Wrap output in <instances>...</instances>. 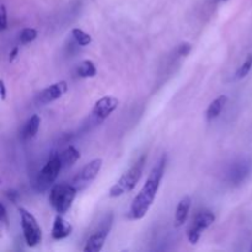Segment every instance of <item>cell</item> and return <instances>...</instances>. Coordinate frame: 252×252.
I'll return each instance as SVG.
<instances>
[{"label": "cell", "instance_id": "1", "mask_svg": "<svg viewBox=\"0 0 252 252\" xmlns=\"http://www.w3.org/2000/svg\"><path fill=\"white\" fill-rule=\"evenodd\" d=\"M165 167H166V158H162L159 164L155 165L154 169L149 174V177L145 181L144 186L142 187L139 193L133 199L130 206V216L134 219H142L147 216L150 207L154 203L155 197L159 191L160 182L164 176Z\"/></svg>", "mask_w": 252, "mask_h": 252}, {"label": "cell", "instance_id": "2", "mask_svg": "<svg viewBox=\"0 0 252 252\" xmlns=\"http://www.w3.org/2000/svg\"><path fill=\"white\" fill-rule=\"evenodd\" d=\"M145 165V157H142L132 167H130L128 171H126L125 174L121 176V179L111 187L110 189V197L111 198H116V197H120L122 194L130 192L137 184L139 182L140 177H142L143 169H144Z\"/></svg>", "mask_w": 252, "mask_h": 252}, {"label": "cell", "instance_id": "3", "mask_svg": "<svg viewBox=\"0 0 252 252\" xmlns=\"http://www.w3.org/2000/svg\"><path fill=\"white\" fill-rule=\"evenodd\" d=\"M76 197L75 187L69 184H59L49 192V203L58 214H64L70 209Z\"/></svg>", "mask_w": 252, "mask_h": 252}, {"label": "cell", "instance_id": "4", "mask_svg": "<svg viewBox=\"0 0 252 252\" xmlns=\"http://www.w3.org/2000/svg\"><path fill=\"white\" fill-rule=\"evenodd\" d=\"M20 218H21V228L24 234L25 243L30 248L37 246L42 241L41 226L37 223L36 218L24 208H19Z\"/></svg>", "mask_w": 252, "mask_h": 252}, {"label": "cell", "instance_id": "5", "mask_svg": "<svg viewBox=\"0 0 252 252\" xmlns=\"http://www.w3.org/2000/svg\"><path fill=\"white\" fill-rule=\"evenodd\" d=\"M214 214L211 211H202L194 217L193 223L187 231V239L192 245H196L201 239L202 233L214 223Z\"/></svg>", "mask_w": 252, "mask_h": 252}, {"label": "cell", "instance_id": "6", "mask_svg": "<svg viewBox=\"0 0 252 252\" xmlns=\"http://www.w3.org/2000/svg\"><path fill=\"white\" fill-rule=\"evenodd\" d=\"M63 167H62L61 160H59L57 155L52 158V159H49L47 164L43 166V169L39 171L38 179H37V186L41 187V189H47L49 185L56 181Z\"/></svg>", "mask_w": 252, "mask_h": 252}, {"label": "cell", "instance_id": "7", "mask_svg": "<svg viewBox=\"0 0 252 252\" xmlns=\"http://www.w3.org/2000/svg\"><path fill=\"white\" fill-rule=\"evenodd\" d=\"M111 223H112V216L107 217L106 220L103 221L100 230L95 231V233L88 239V241H86L85 246H84L83 249L84 252H98L102 250L106 239H107L108 236V233H110Z\"/></svg>", "mask_w": 252, "mask_h": 252}, {"label": "cell", "instance_id": "8", "mask_svg": "<svg viewBox=\"0 0 252 252\" xmlns=\"http://www.w3.org/2000/svg\"><path fill=\"white\" fill-rule=\"evenodd\" d=\"M66 91H68V84H66V81L62 80L58 81V83H54L39 93L38 97H37V102H38L39 105L51 103L53 102V101L61 98Z\"/></svg>", "mask_w": 252, "mask_h": 252}, {"label": "cell", "instance_id": "9", "mask_svg": "<svg viewBox=\"0 0 252 252\" xmlns=\"http://www.w3.org/2000/svg\"><path fill=\"white\" fill-rule=\"evenodd\" d=\"M120 105V101L113 96H105V97L100 98L95 102L93 108V115L97 117L98 120H105V118L110 117L116 108Z\"/></svg>", "mask_w": 252, "mask_h": 252}, {"label": "cell", "instance_id": "10", "mask_svg": "<svg viewBox=\"0 0 252 252\" xmlns=\"http://www.w3.org/2000/svg\"><path fill=\"white\" fill-rule=\"evenodd\" d=\"M71 233H73V225L68 220H65L62 214H58L54 218L53 226H52V238L54 240H63V239L70 236Z\"/></svg>", "mask_w": 252, "mask_h": 252}, {"label": "cell", "instance_id": "11", "mask_svg": "<svg viewBox=\"0 0 252 252\" xmlns=\"http://www.w3.org/2000/svg\"><path fill=\"white\" fill-rule=\"evenodd\" d=\"M192 199L189 196H185L181 201L179 202L176 207V211H175V226L180 228V226L184 225L187 220V217H189V209H191Z\"/></svg>", "mask_w": 252, "mask_h": 252}, {"label": "cell", "instance_id": "12", "mask_svg": "<svg viewBox=\"0 0 252 252\" xmlns=\"http://www.w3.org/2000/svg\"><path fill=\"white\" fill-rule=\"evenodd\" d=\"M102 159H95L93 161H90L89 164H86L84 166V169L80 172V179L83 181L90 182L93 180L96 179V176L98 175V172L102 169Z\"/></svg>", "mask_w": 252, "mask_h": 252}, {"label": "cell", "instance_id": "13", "mask_svg": "<svg viewBox=\"0 0 252 252\" xmlns=\"http://www.w3.org/2000/svg\"><path fill=\"white\" fill-rule=\"evenodd\" d=\"M57 157L59 158L61 160V164L63 169H68V167L73 166L79 159H80V153L79 150H76L74 147H69L66 148L65 150L58 154Z\"/></svg>", "mask_w": 252, "mask_h": 252}, {"label": "cell", "instance_id": "14", "mask_svg": "<svg viewBox=\"0 0 252 252\" xmlns=\"http://www.w3.org/2000/svg\"><path fill=\"white\" fill-rule=\"evenodd\" d=\"M226 102H228V97L225 95H220L219 97H217L216 100H213L209 105V107L206 111V117L208 121L214 120V118L218 117L221 113L223 108L225 107Z\"/></svg>", "mask_w": 252, "mask_h": 252}, {"label": "cell", "instance_id": "15", "mask_svg": "<svg viewBox=\"0 0 252 252\" xmlns=\"http://www.w3.org/2000/svg\"><path fill=\"white\" fill-rule=\"evenodd\" d=\"M41 125V118L38 115H33L26 121L24 128H22V139L27 140L33 138L37 134Z\"/></svg>", "mask_w": 252, "mask_h": 252}, {"label": "cell", "instance_id": "16", "mask_svg": "<svg viewBox=\"0 0 252 252\" xmlns=\"http://www.w3.org/2000/svg\"><path fill=\"white\" fill-rule=\"evenodd\" d=\"M76 74H78L80 78H94V76L97 74V69H96L95 63L93 61H85L81 62L80 64L76 68Z\"/></svg>", "mask_w": 252, "mask_h": 252}, {"label": "cell", "instance_id": "17", "mask_svg": "<svg viewBox=\"0 0 252 252\" xmlns=\"http://www.w3.org/2000/svg\"><path fill=\"white\" fill-rule=\"evenodd\" d=\"M71 33H73V37L75 38V41L78 42L80 46L85 47V46H89V44L93 42V38H91V36L89 33H86L84 30L81 29H73V31H71Z\"/></svg>", "mask_w": 252, "mask_h": 252}, {"label": "cell", "instance_id": "18", "mask_svg": "<svg viewBox=\"0 0 252 252\" xmlns=\"http://www.w3.org/2000/svg\"><path fill=\"white\" fill-rule=\"evenodd\" d=\"M37 34H38L37 33V30L32 29V27H26V29H24L20 32V43H31L32 41H34L37 38Z\"/></svg>", "mask_w": 252, "mask_h": 252}, {"label": "cell", "instance_id": "19", "mask_svg": "<svg viewBox=\"0 0 252 252\" xmlns=\"http://www.w3.org/2000/svg\"><path fill=\"white\" fill-rule=\"evenodd\" d=\"M251 68H252V54H248V57H246L244 63L241 64V66L239 68L238 73H236V78L244 79L249 73H250Z\"/></svg>", "mask_w": 252, "mask_h": 252}, {"label": "cell", "instance_id": "20", "mask_svg": "<svg viewBox=\"0 0 252 252\" xmlns=\"http://www.w3.org/2000/svg\"><path fill=\"white\" fill-rule=\"evenodd\" d=\"M7 27V12H6V6L1 5L0 6V29L1 31L6 30Z\"/></svg>", "mask_w": 252, "mask_h": 252}, {"label": "cell", "instance_id": "21", "mask_svg": "<svg viewBox=\"0 0 252 252\" xmlns=\"http://www.w3.org/2000/svg\"><path fill=\"white\" fill-rule=\"evenodd\" d=\"M191 51H192V46L189 43H186V42H185V43L180 44L179 48H177V53H179L181 57L189 56V52H191Z\"/></svg>", "mask_w": 252, "mask_h": 252}, {"label": "cell", "instance_id": "22", "mask_svg": "<svg viewBox=\"0 0 252 252\" xmlns=\"http://www.w3.org/2000/svg\"><path fill=\"white\" fill-rule=\"evenodd\" d=\"M0 90H1V100L4 101L6 98V86H5L4 80L0 81Z\"/></svg>", "mask_w": 252, "mask_h": 252}, {"label": "cell", "instance_id": "23", "mask_svg": "<svg viewBox=\"0 0 252 252\" xmlns=\"http://www.w3.org/2000/svg\"><path fill=\"white\" fill-rule=\"evenodd\" d=\"M1 221L4 224H7V219H6V211H5L4 204H1Z\"/></svg>", "mask_w": 252, "mask_h": 252}, {"label": "cell", "instance_id": "24", "mask_svg": "<svg viewBox=\"0 0 252 252\" xmlns=\"http://www.w3.org/2000/svg\"><path fill=\"white\" fill-rule=\"evenodd\" d=\"M17 52H19V48H17V47H15L14 49H12V52L11 53H10V62H12L15 59V57H16V54H17Z\"/></svg>", "mask_w": 252, "mask_h": 252}, {"label": "cell", "instance_id": "25", "mask_svg": "<svg viewBox=\"0 0 252 252\" xmlns=\"http://www.w3.org/2000/svg\"><path fill=\"white\" fill-rule=\"evenodd\" d=\"M223 1H226V0H223Z\"/></svg>", "mask_w": 252, "mask_h": 252}, {"label": "cell", "instance_id": "26", "mask_svg": "<svg viewBox=\"0 0 252 252\" xmlns=\"http://www.w3.org/2000/svg\"><path fill=\"white\" fill-rule=\"evenodd\" d=\"M251 251H252V246H251Z\"/></svg>", "mask_w": 252, "mask_h": 252}]
</instances>
